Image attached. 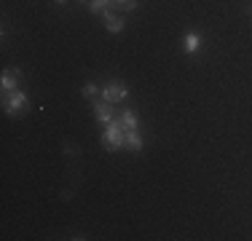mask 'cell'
<instances>
[{"instance_id": "8", "label": "cell", "mask_w": 252, "mask_h": 241, "mask_svg": "<svg viewBox=\"0 0 252 241\" xmlns=\"http://www.w3.org/2000/svg\"><path fill=\"white\" fill-rule=\"evenodd\" d=\"M126 148H129V150H140L142 148V137H140V131H137V129L126 131Z\"/></svg>"}, {"instance_id": "5", "label": "cell", "mask_w": 252, "mask_h": 241, "mask_svg": "<svg viewBox=\"0 0 252 241\" xmlns=\"http://www.w3.org/2000/svg\"><path fill=\"white\" fill-rule=\"evenodd\" d=\"M94 116H97L99 123H110L113 120V107H110V102H105V99H97L94 102Z\"/></svg>"}, {"instance_id": "11", "label": "cell", "mask_w": 252, "mask_h": 241, "mask_svg": "<svg viewBox=\"0 0 252 241\" xmlns=\"http://www.w3.org/2000/svg\"><path fill=\"white\" fill-rule=\"evenodd\" d=\"M97 94H99V86H97V83H86V86H83V96H86V99H94Z\"/></svg>"}, {"instance_id": "7", "label": "cell", "mask_w": 252, "mask_h": 241, "mask_svg": "<svg viewBox=\"0 0 252 241\" xmlns=\"http://www.w3.org/2000/svg\"><path fill=\"white\" fill-rule=\"evenodd\" d=\"M102 16H105V27L110 30V32H121V30H124V24H126V22L121 19V16H116V14H107V11H105Z\"/></svg>"}, {"instance_id": "12", "label": "cell", "mask_w": 252, "mask_h": 241, "mask_svg": "<svg viewBox=\"0 0 252 241\" xmlns=\"http://www.w3.org/2000/svg\"><path fill=\"white\" fill-rule=\"evenodd\" d=\"M113 5H121V8L126 11H131V8H137V0H110Z\"/></svg>"}, {"instance_id": "2", "label": "cell", "mask_w": 252, "mask_h": 241, "mask_svg": "<svg viewBox=\"0 0 252 241\" xmlns=\"http://www.w3.org/2000/svg\"><path fill=\"white\" fill-rule=\"evenodd\" d=\"M3 105H5V113H8V116H19V113H25V107H27V94L16 89V91L3 96Z\"/></svg>"}, {"instance_id": "13", "label": "cell", "mask_w": 252, "mask_h": 241, "mask_svg": "<svg viewBox=\"0 0 252 241\" xmlns=\"http://www.w3.org/2000/svg\"><path fill=\"white\" fill-rule=\"evenodd\" d=\"M57 3H67V0H57Z\"/></svg>"}, {"instance_id": "10", "label": "cell", "mask_w": 252, "mask_h": 241, "mask_svg": "<svg viewBox=\"0 0 252 241\" xmlns=\"http://www.w3.org/2000/svg\"><path fill=\"white\" fill-rule=\"evenodd\" d=\"M107 5H110V0H89V11L92 14H105Z\"/></svg>"}, {"instance_id": "6", "label": "cell", "mask_w": 252, "mask_h": 241, "mask_svg": "<svg viewBox=\"0 0 252 241\" xmlns=\"http://www.w3.org/2000/svg\"><path fill=\"white\" fill-rule=\"evenodd\" d=\"M199 46H201V38L196 32H188L183 38V51L185 54H193V51H199Z\"/></svg>"}, {"instance_id": "9", "label": "cell", "mask_w": 252, "mask_h": 241, "mask_svg": "<svg viewBox=\"0 0 252 241\" xmlns=\"http://www.w3.org/2000/svg\"><path fill=\"white\" fill-rule=\"evenodd\" d=\"M121 123H124V129H126V131H131V129H137V123H140V120H137V116H134L131 110H124Z\"/></svg>"}, {"instance_id": "4", "label": "cell", "mask_w": 252, "mask_h": 241, "mask_svg": "<svg viewBox=\"0 0 252 241\" xmlns=\"http://www.w3.org/2000/svg\"><path fill=\"white\" fill-rule=\"evenodd\" d=\"M19 78H22V72H19V70H5V72H3V78H0V86H3V94L16 91V86H19Z\"/></svg>"}, {"instance_id": "1", "label": "cell", "mask_w": 252, "mask_h": 241, "mask_svg": "<svg viewBox=\"0 0 252 241\" xmlns=\"http://www.w3.org/2000/svg\"><path fill=\"white\" fill-rule=\"evenodd\" d=\"M102 145L110 148V150H118V148H124V145H126V129H124L121 118L107 123L105 134H102Z\"/></svg>"}, {"instance_id": "3", "label": "cell", "mask_w": 252, "mask_h": 241, "mask_svg": "<svg viewBox=\"0 0 252 241\" xmlns=\"http://www.w3.org/2000/svg\"><path fill=\"white\" fill-rule=\"evenodd\" d=\"M129 91H126V86L121 81H110L107 86H102V99L110 102V105H118V102H124Z\"/></svg>"}]
</instances>
